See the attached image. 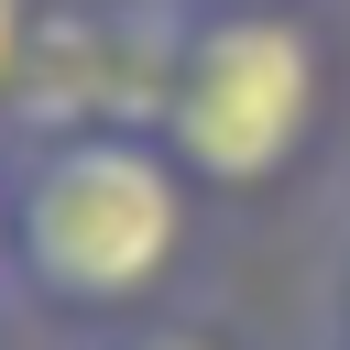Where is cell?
<instances>
[{
    "label": "cell",
    "instance_id": "cell-1",
    "mask_svg": "<svg viewBox=\"0 0 350 350\" xmlns=\"http://www.w3.org/2000/svg\"><path fill=\"white\" fill-rule=\"evenodd\" d=\"M197 252V175L164 131H55L11 142V252L0 284L44 317L131 328Z\"/></svg>",
    "mask_w": 350,
    "mask_h": 350
},
{
    "label": "cell",
    "instance_id": "cell-2",
    "mask_svg": "<svg viewBox=\"0 0 350 350\" xmlns=\"http://www.w3.org/2000/svg\"><path fill=\"white\" fill-rule=\"evenodd\" d=\"M328 33L317 11H186V55L164 88V153L197 197H273L328 131Z\"/></svg>",
    "mask_w": 350,
    "mask_h": 350
},
{
    "label": "cell",
    "instance_id": "cell-3",
    "mask_svg": "<svg viewBox=\"0 0 350 350\" xmlns=\"http://www.w3.org/2000/svg\"><path fill=\"white\" fill-rule=\"evenodd\" d=\"M186 55L175 0H33V44L0 109V142H55V131H153L164 88Z\"/></svg>",
    "mask_w": 350,
    "mask_h": 350
},
{
    "label": "cell",
    "instance_id": "cell-4",
    "mask_svg": "<svg viewBox=\"0 0 350 350\" xmlns=\"http://www.w3.org/2000/svg\"><path fill=\"white\" fill-rule=\"evenodd\" d=\"M98 350H230L208 317H131V328H109Z\"/></svg>",
    "mask_w": 350,
    "mask_h": 350
},
{
    "label": "cell",
    "instance_id": "cell-5",
    "mask_svg": "<svg viewBox=\"0 0 350 350\" xmlns=\"http://www.w3.org/2000/svg\"><path fill=\"white\" fill-rule=\"evenodd\" d=\"M22 44H33V0H0V109H11V77H22Z\"/></svg>",
    "mask_w": 350,
    "mask_h": 350
},
{
    "label": "cell",
    "instance_id": "cell-6",
    "mask_svg": "<svg viewBox=\"0 0 350 350\" xmlns=\"http://www.w3.org/2000/svg\"><path fill=\"white\" fill-rule=\"evenodd\" d=\"M328 350H350V252H339V284H328Z\"/></svg>",
    "mask_w": 350,
    "mask_h": 350
},
{
    "label": "cell",
    "instance_id": "cell-7",
    "mask_svg": "<svg viewBox=\"0 0 350 350\" xmlns=\"http://www.w3.org/2000/svg\"><path fill=\"white\" fill-rule=\"evenodd\" d=\"M175 11H317V0H175Z\"/></svg>",
    "mask_w": 350,
    "mask_h": 350
},
{
    "label": "cell",
    "instance_id": "cell-8",
    "mask_svg": "<svg viewBox=\"0 0 350 350\" xmlns=\"http://www.w3.org/2000/svg\"><path fill=\"white\" fill-rule=\"evenodd\" d=\"M0 252H11V142H0Z\"/></svg>",
    "mask_w": 350,
    "mask_h": 350
}]
</instances>
